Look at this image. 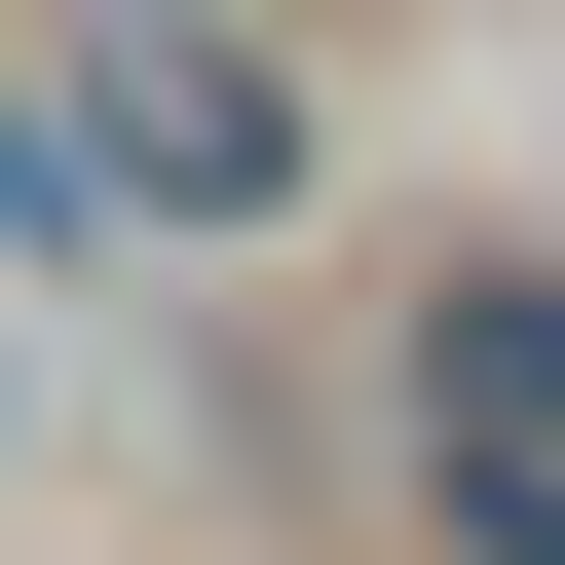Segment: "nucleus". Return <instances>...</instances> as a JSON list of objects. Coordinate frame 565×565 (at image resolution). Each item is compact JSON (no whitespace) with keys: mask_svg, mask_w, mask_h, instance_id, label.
I'll use <instances>...</instances> for the list:
<instances>
[{"mask_svg":"<svg viewBox=\"0 0 565 565\" xmlns=\"http://www.w3.org/2000/svg\"><path fill=\"white\" fill-rule=\"evenodd\" d=\"M76 151H114L151 226H264V189H302V76H264V39H114V76H76Z\"/></svg>","mask_w":565,"mask_h":565,"instance_id":"1","label":"nucleus"},{"mask_svg":"<svg viewBox=\"0 0 565 565\" xmlns=\"http://www.w3.org/2000/svg\"><path fill=\"white\" fill-rule=\"evenodd\" d=\"M415 452H452V490H565V264L415 302Z\"/></svg>","mask_w":565,"mask_h":565,"instance_id":"2","label":"nucleus"}]
</instances>
